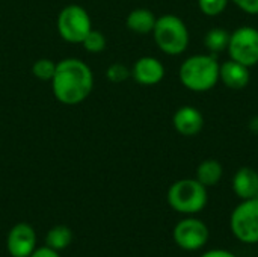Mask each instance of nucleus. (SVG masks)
Masks as SVG:
<instances>
[{
  "label": "nucleus",
  "mask_w": 258,
  "mask_h": 257,
  "mask_svg": "<svg viewBox=\"0 0 258 257\" xmlns=\"http://www.w3.org/2000/svg\"><path fill=\"white\" fill-rule=\"evenodd\" d=\"M51 82L54 98L67 106L83 103L94 88V74L88 64L77 58H65L56 64Z\"/></svg>",
  "instance_id": "f257e3e1"
},
{
  "label": "nucleus",
  "mask_w": 258,
  "mask_h": 257,
  "mask_svg": "<svg viewBox=\"0 0 258 257\" xmlns=\"http://www.w3.org/2000/svg\"><path fill=\"white\" fill-rule=\"evenodd\" d=\"M219 67L213 55H194L183 61L178 70L181 85L194 92H207L219 82Z\"/></svg>",
  "instance_id": "f03ea898"
},
{
  "label": "nucleus",
  "mask_w": 258,
  "mask_h": 257,
  "mask_svg": "<svg viewBox=\"0 0 258 257\" xmlns=\"http://www.w3.org/2000/svg\"><path fill=\"white\" fill-rule=\"evenodd\" d=\"M168 204L181 215H197L204 211L209 201V192L197 179H181L168 189Z\"/></svg>",
  "instance_id": "7ed1b4c3"
},
{
  "label": "nucleus",
  "mask_w": 258,
  "mask_h": 257,
  "mask_svg": "<svg viewBox=\"0 0 258 257\" xmlns=\"http://www.w3.org/2000/svg\"><path fill=\"white\" fill-rule=\"evenodd\" d=\"M151 33L154 36V42L165 55L178 56L183 55L189 47V29L177 15L165 14L159 17Z\"/></svg>",
  "instance_id": "20e7f679"
},
{
  "label": "nucleus",
  "mask_w": 258,
  "mask_h": 257,
  "mask_svg": "<svg viewBox=\"0 0 258 257\" xmlns=\"http://www.w3.org/2000/svg\"><path fill=\"white\" fill-rule=\"evenodd\" d=\"M231 235L245 245L258 244V198L242 200L230 215Z\"/></svg>",
  "instance_id": "39448f33"
},
{
  "label": "nucleus",
  "mask_w": 258,
  "mask_h": 257,
  "mask_svg": "<svg viewBox=\"0 0 258 257\" xmlns=\"http://www.w3.org/2000/svg\"><path fill=\"white\" fill-rule=\"evenodd\" d=\"M56 29L63 41L70 44H82L92 29V20L83 6L68 5L59 12Z\"/></svg>",
  "instance_id": "423d86ee"
},
{
  "label": "nucleus",
  "mask_w": 258,
  "mask_h": 257,
  "mask_svg": "<svg viewBox=\"0 0 258 257\" xmlns=\"http://www.w3.org/2000/svg\"><path fill=\"white\" fill-rule=\"evenodd\" d=\"M172 238L178 248H181L183 251L194 253L203 250L207 245L210 230L203 220L189 215L175 224L172 230Z\"/></svg>",
  "instance_id": "0eeeda50"
},
{
  "label": "nucleus",
  "mask_w": 258,
  "mask_h": 257,
  "mask_svg": "<svg viewBox=\"0 0 258 257\" xmlns=\"http://www.w3.org/2000/svg\"><path fill=\"white\" fill-rule=\"evenodd\" d=\"M230 59L246 65L248 68L258 64V29L252 26H240L230 33L228 41Z\"/></svg>",
  "instance_id": "6e6552de"
},
{
  "label": "nucleus",
  "mask_w": 258,
  "mask_h": 257,
  "mask_svg": "<svg viewBox=\"0 0 258 257\" xmlns=\"http://www.w3.org/2000/svg\"><path fill=\"white\" fill-rule=\"evenodd\" d=\"M36 248V232L27 223L12 226L6 238V250L11 257H29Z\"/></svg>",
  "instance_id": "1a4fd4ad"
},
{
  "label": "nucleus",
  "mask_w": 258,
  "mask_h": 257,
  "mask_svg": "<svg viewBox=\"0 0 258 257\" xmlns=\"http://www.w3.org/2000/svg\"><path fill=\"white\" fill-rule=\"evenodd\" d=\"M132 77L144 86H153L163 80L165 77V67L163 64L153 56H142L139 58L133 68H132Z\"/></svg>",
  "instance_id": "9d476101"
},
{
  "label": "nucleus",
  "mask_w": 258,
  "mask_h": 257,
  "mask_svg": "<svg viewBox=\"0 0 258 257\" xmlns=\"http://www.w3.org/2000/svg\"><path fill=\"white\" fill-rule=\"evenodd\" d=\"M175 130L183 136H195L204 127V117L200 109L194 106H181L172 117Z\"/></svg>",
  "instance_id": "9b49d317"
},
{
  "label": "nucleus",
  "mask_w": 258,
  "mask_h": 257,
  "mask_svg": "<svg viewBox=\"0 0 258 257\" xmlns=\"http://www.w3.org/2000/svg\"><path fill=\"white\" fill-rule=\"evenodd\" d=\"M219 80L230 89H243L251 80L249 68L243 64L228 59L219 67Z\"/></svg>",
  "instance_id": "f8f14e48"
},
{
  "label": "nucleus",
  "mask_w": 258,
  "mask_h": 257,
  "mask_svg": "<svg viewBox=\"0 0 258 257\" xmlns=\"http://www.w3.org/2000/svg\"><path fill=\"white\" fill-rule=\"evenodd\" d=\"M233 192L240 200L258 198V171L251 167H242L233 176Z\"/></svg>",
  "instance_id": "ddd939ff"
},
{
  "label": "nucleus",
  "mask_w": 258,
  "mask_h": 257,
  "mask_svg": "<svg viewBox=\"0 0 258 257\" xmlns=\"http://www.w3.org/2000/svg\"><path fill=\"white\" fill-rule=\"evenodd\" d=\"M157 17L154 15L153 11L147 9V8H138L133 9L127 18H125V24L127 27L139 35H145V33H151L154 29Z\"/></svg>",
  "instance_id": "4468645a"
},
{
  "label": "nucleus",
  "mask_w": 258,
  "mask_h": 257,
  "mask_svg": "<svg viewBox=\"0 0 258 257\" xmlns=\"http://www.w3.org/2000/svg\"><path fill=\"white\" fill-rule=\"evenodd\" d=\"M224 177V167L216 159H206L197 167L195 179L206 188L216 186Z\"/></svg>",
  "instance_id": "2eb2a0df"
},
{
  "label": "nucleus",
  "mask_w": 258,
  "mask_h": 257,
  "mask_svg": "<svg viewBox=\"0 0 258 257\" xmlns=\"http://www.w3.org/2000/svg\"><path fill=\"white\" fill-rule=\"evenodd\" d=\"M73 242V230L68 226H54L45 235V245L54 251L67 250Z\"/></svg>",
  "instance_id": "dca6fc26"
},
{
  "label": "nucleus",
  "mask_w": 258,
  "mask_h": 257,
  "mask_svg": "<svg viewBox=\"0 0 258 257\" xmlns=\"http://www.w3.org/2000/svg\"><path fill=\"white\" fill-rule=\"evenodd\" d=\"M230 41V33L224 29H212L206 33L204 45L212 53H219L227 50Z\"/></svg>",
  "instance_id": "f3484780"
},
{
  "label": "nucleus",
  "mask_w": 258,
  "mask_h": 257,
  "mask_svg": "<svg viewBox=\"0 0 258 257\" xmlns=\"http://www.w3.org/2000/svg\"><path fill=\"white\" fill-rule=\"evenodd\" d=\"M56 64L54 61L48 59V58H41V59H36L33 64H32V74L38 79V80H42V82H50L54 76V71H56Z\"/></svg>",
  "instance_id": "a211bd4d"
},
{
  "label": "nucleus",
  "mask_w": 258,
  "mask_h": 257,
  "mask_svg": "<svg viewBox=\"0 0 258 257\" xmlns=\"http://www.w3.org/2000/svg\"><path fill=\"white\" fill-rule=\"evenodd\" d=\"M82 45L85 47V50L88 53H101L106 48L107 41H106V36H104L103 32L95 30V29H91V32L83 39Z\"/></svg>",
  "instance_id": "6ab92c4d"
},
{
  "label": "nucleus",
  "mask_w": 258,
  "mask_h": 257,
  "mask_svg": "<svg viewBox=\"0 0 258 257\" xmlns=\"http://www.w3.org/2000/svg\"><path fill=\"white\" fill-rule=\"evenodd\" d=\"M132 76V70L121 64V62H113L112 65L107 67L106 70V77L112 82V83H122L125 82L128 77Z\"/></svg>",
  "instance_id": "aec40b11"
},
{
  "label": "nucleus",
  "mask_w": 258,
  "mask_h": 257,
  "mask_svg": "<svg viewBox=\"0 0 258 257\" xmlns=\"http://www.w3.org/2000/svg\"><path fill=\"white\" fill-rule=\"evenodd\" d=\"M228 3H230V0H198V6H200L201 12L207 17L221 15L227 9Z\"/></svg>",
  "instance_id": "412c9836"
},
{
  "label": "nucleus",
  "mask_w": 258,
  "mask_h": 257,
  "mask_svg": "<svg viewBox=\"0 0 258 257\" xmlns=\"http://www.w3.org/2000/svg\"><path fill=\"white\" fill-rule=\"evenodd\" d=\"M230 2H233L245 14L258 15V0H230Z\"/></svg>",
  "instance_id": "4be33fe9"
},
{
  "label": "nucleus",
  "mask_w": 258,
  "mask_h": 257,
  "mask_svg": "<svg viewBox=\"0 0 258 257\" xmlns=\"http://www.w3.org/2000/svg\"><path fill=\"white\" fill-rule=\"evenodd\" d=\"M29 257H60V253L54 251V250H51L50 247L45 245V247H36L35 251Z\"/></svg>",
  "instance_id": "5701e85b"
},
{
  "label": "nucleus",
  "mask_w": 258,
  "mask_h": 257,
  "mask_svg": "<svg viewBox=\"0 0 258 257\" xmlns=\"http://www.w3.org/2000/svg\"><path fill=\"white\" fill-rule=\"evenodd\" d=\"M200 257H239L236 256L233 251H228V250H224V248H213V250H209V251H204Z\"/></svg>",
  "instance_id": "b1692460"
},
{
  "label": "nucleus",
  "mask_w": 258,
  "mask_h": 257,
  "mask_svg": "<svg viewBox=\"0 0 258 257\" xmlns=\"http://www.w3.org/2000/svg\"><path fill=\"white\" fill-rule=\"evenodd\" d=\"M249 129H251L252 132L258 133V117H254V118L251 120V123H249Z\"/></svg>",
  "instance_id": "393cba45"
}]
</instances>
